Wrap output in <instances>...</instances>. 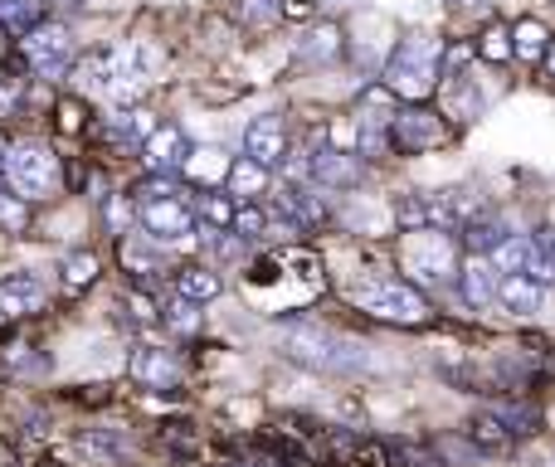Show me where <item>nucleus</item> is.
<instances>
[{
    "label": "nucleus",
    "instance_id": "obj_27",
    "mask_svg": "<svg viewBox=\"0 0 555 467\" xmlns=\"http://www.w3.org/2000/svg\"><path fill=\"white\" fill-rule=\"evenodd\" d=\"M98 273H103V263H98V254H88V248H68V254L59 258V277H64L68 293H83V287H93Z\"/></svg>",
    "mask_w": 555,
    "mask_h": 467
},
{
    "label": "nucleus",
    "instance_id": "obj_14",
    "mask_svg": "<svg viewBox=\"0 0 555 467\" xmlns=\"http://www.w3.org/2000/svg\"><path fill=\"white\" fill-rule=\"evenodd\" d=\"M127 375H132L142 390H171L181 380V355L166 351V346H137L132 361H127Z\"/></svg>",
    "mask_w": 555,
    "mask_h": 467
},
{
    "label": "nucleus",
    "instance_id": "obj_1",
    "mask_svg": "<svg viewBox=\"0 0 555 467\" xmlns=\"http://www.w3.org/2000/svg\"><path fill=\"white\" fill-rule=\"evenodd\" d=\"M439 59H443V39L439 35H400V44L390 49L380 68V83L390 88L400 103H429L439 93Z\"/></svg>",
    "mask_w": 555,
    "mask_h": 467
},
{
    "label": "nucleus",
    "instance_id": "obj_12",
    "mask_svg": "<svg viewBox=\"0 0 555 467\" xmlns=\"http://www.w3.org/2000/svg\"><path fill=\"white\" fill-rule=\"evenodd\" d=\"M49 302V287L35 273H5L0 277V322H25L39 316Z\"/></svg>",
    "mask_w": 555,
    "mask_h": 467
},
{
    "label": "nucleus",
    "instance_id": "obj_38",
    "mask_svg": "<svg viewBox=\"0 0 555 467\" xmlns=\"http://www.w3.org/2000/svg\"><path fill=\"white\" fill-rule=\"evenodd\" d=\"M54 117H59V132H64V137H83V98H78V93H68V98H59V103H54Z\"/></svg>",
    "mask_w": 555,
    "mask_h": 467
},
{
    "label": "nucleus",
    "instance_id": "obj_16",
    "mask_svg": "<svg viewBox=\"0 0 555 467\" xmlns=\"http://www.w3.org/2000/svg\"><path fill=\"white\" fill-rule=\"evenodd\" d=\"M171 283H176V297H185V302H195V307L215 302V297L224 293V277H220V268H215V263H181V268H171Z\"/></svg>",
    "mask_w": 555,
    "mask_h": 467
},
{
    "label": "nucleus",
    "instance_id": "obj_8",
    "mask_svg": "<svg viewBox=\"0 0 555 467\" xmlns=\"http://www.w3.org/2000/svg\"><path fill=\"white\" fill-rule=\"evenodd\" d=\"M404 268L424 277H453L459 273V254H453V238L443 230H414L404 234Z\"/></svg>",
    "mask_w": 555,
    "mask_h": 467
},
{
    "label": "nucleus",
    "instance_id": "obj_37",
    "mask_svg": "<svg viewBox=\"0 0 555 467\" xmlns=\"http://www.w3.org/2000/svg\"><path fill=\"white\" fill-rule=\"evenodd\" d=\"M162 443L171 453H181V458H195L201 453V439H195V429L185 419H171V424H162Z\"/></svg>",
    "mask_w": 555,
    "mask_h": 467
},
{
    "label": "nucleus",
    "instance_id": "obj_5",
    "mask_svg": "<svg viewBox=\"0 0 555 467\" xmlns=\"http://www.w3.org/2000/svg\"><path fill=\"white\" fill-rule=\"evenodd\" d=\"M459 127L429 103H400V113L390 117V146L395 156H429V152H443L453 146Z\"/></svg>",
    "mask_w": 555,
    "mask_h": 467
},
{
    "label": "nucleus",
    "instance_id": "obj_31",
    "mask_svg": "<svg viewBox=\"0 0 555 467\" xmlns=\"http://www.w3.org/2000/svg\"><path fill=\"white\" fill-rule=\"evenodd\" d=\"M492 414H498V424L512 433V439H521V433H537V429H541V410H537V404H527V400H517V404H492Z\"/></svg>",
    "mask_w": 555,
    "mask_h": 467
},
{
    "label": "nucleus",
    "instance_id": "obj_18",
    "mask_svg": "<svg viewBox=\"0 0 555 467\" xmlns=\"http://www.w3.org/2000/svg\"><path fill=\"white\" fill-rule=\"evenodd\" d=\"M541 302H546V283H537V277H527V273H502L498 277V307H507L512 316L541 312Z\"/></svg>",
    "mask_w": 555,
    "mask_h": 467
},
{
    "label": "nucleus",
    "instance_id": "obj_6",
    "mask_svg": "<svg viewBox=\"0 0 555 467\" xmlns=\"http://www.w3.org/2000/svg\"><path fill=\"white\" fill-rule=\"evenodd\" d=\"M74 54H78V44L68 35V25H59V20H39L29 35H20V59L39 78H64L74 68Z\"/></svg>",
    "mask_w": 555,
    "mask_h": 467
},
{
    "label": "nucleus",
    "instance_id": "obj_39",
    "mask_svg": "<svg viewBox=\"0 0 555 467\" xmlns=\"http://www.w3.org/2000/svg\"><path fill=\"white\" fill-rule=\"evenodd\" d=\"M103 224H107V234L122 238L127 224H132V195H127V191L107 195V200H103Z\"/></svg>",
    "mask_w": 555,
    "mask_h": 467
},
{
    "label": "nucleus",
    "instance_id": "obj_44",
    "mask_svg": "<svg viewBox=\"0 0 555 467\" xmlns=\"http://www.w3.org/2000/svg\"><path fill=\"white\" fill-rule=\"evenodd\" d=\"M5 152H10V137H5V132H0V161H5Z\"/></svg>",
    "mask_w": 555,
    "mask_h": 467
},
{
    "label": "nucleus",
    "instance_id": "obj_28",
    "mask_svg": "<svg viewBox=\"0 0 555 467\" xmlns=\"http://www.w3.org/2000/svg\"><path fill=\"white\" fill-rule=\"evenodd\" d=\"M488 263L498 268V273H531V234H517V230H512V234L488 254Z\"/></svg>",
    "mask_w": 555,
    "mask_h": 467
},
{
    "label": "nucleus",
    "instance_id": "obj_26",
    "mask_svg": "<svg viewBox=\"0 0 555 467\" xmlns=\"http://www.w3.org/2000/svg\"><path fill=\"white\" fill-rule=\"evenodd\" d=\"M122 453H127V443H122V433H113V429L78 433V458L93 463V467H117L122 463Z\"/></svg>",
    "mask_w": 555,
    "mask_h": 467
},
{
    "label": "nucleus",
    "instance_id": "obj_24",
    "mask_svg": "<svg viewBox=\"0 0 555 467\" xmlns=\"http://www.w3.org/2000/svg\"><path fill=\"white\" fill-rule=\"evenodd\" d=\"M224 176H230V156L220 152V146H191V156H185L181 166V181L191 185H224Z\"/></svg>",
    "mask_w": 555,
    "mask_h": 467
},
{
    "label": "nucleus",
    "instance_id": "obj_32",
    "mask_svg": "<svg viewBox=\"0 0 555 467\" xmlns=\"http://www.w3.org/2000/svg\"><path fill=\"white\" fill-rule=\"evenodd\" d=\"M230 234H240L244 244H259V238H269V210H263L259 200L240 205V210H234V224H230Z\"/></svg>",
    "mask_w": 555,
    "mask_h": 467
},
{
    "label": "nucleus",
    "instance_id": "obj_4",
    "mask_svg": "<svg viewBox=\"0 0 555 467\" xmlns=\"http://www.w3.org/2000/svg\"><path fill=\"white\" fill-rule=\"evenodd\" d=\"M351 302L361 307L365 316L375 322H390V326H429L434 322V307L410 277H375V283H361L351 293Z\"/></svg>",
    "mask_w": 555,
    "mask_h": 467
},
{
    "label": "nucleus",
    "instance_id": "obj_19",
    "mask_svg": "<svg viewBox=\"0 0 555 467\" xmlns=\"http://www.w3.org/2000/svg\"><path fill=\"white\" fill-rule=\"evenodd\" d=\"M269 185H273V171H263L259 161H249V156H234V161H230V176H224V195H230L234 205L259 200Z\"/></svg>",
    "mask_w": 555,
    "mask_h": 467
},
{
    "label": "nucleus",
    "instance_id": "obj_13",
    "mask_svg": "<svg viewBox=\"0 0 555 467\" xmlns=\"http://www.w3.org/2000/svg\"><path fill=\"white\" fill-rule=\"evenodd\" d=\"M278 210L297 224V230H322L332 220V200H326L322 185H293L283 181V195H278Z\"/></svg>",
    "mask_w": 555,
    "mask_h": 467
},
{
    "label": "nucleus",
    "instance_id": "obj_35",
    "mask_svg": "<svg viewBox=\"0 0 555 467\" xmlns=\"http://www.w3.org/2000/svg\"><path fill=\"white\" fill-rule=\"evenodd\" d=\"M240 20L249 29H273L283 20V0H240Z\"/></svg>",
    "mask_w": 555,
    "mask_h": 467
},
{
    "label": "nucleus",
    "instance_id": "obj_43",
    "mask_svg": "<svg viewBox=\"0 0 555 467\" xmlns=\"http://www.w3.org/2000/svg\"><path fill=\"white\" fill-rule=\"evenodd\" d=\"M541 68H546V74L555 78V39H551V49H546V59H541Z\"/></svg>",
    "mask_w": 555,
    "mask_h": 467
},
{
    "label": "nucleus",
    "instance_id": "obj_29",
    "mask_svg": "<svg viewBox=\"0 0 555 467\" xmlns=\"http://www.w3.org/2000/svg\"><path fill=\"white\" fill-rule=\"evenodd\" d=\"M44 20V0H0V35H29Z\"/></svg>",
    "mask_w": 555,
    "mask_h": 467
},
{
    "label": "nucleus",
    "instance_id": "obj_34",
    "mask_svg": "<svg viewBox=\"0 0 555 467\" xmlns=\"http://www.w3.org/2000/svg\"><path fill=\"white\" fill-rule=\"evenodd\" d=\"M35 224V205L20 200V195H0V230L5 234H29Z\"/></svg>",
    "mask_w": 555,
    "mask_h": 467
},
{
    "label": "nucleus",
    "instance_id": "obj_17",
    "mask_svg": "<svg viewBox=\"0 0 555 467\" xmlns=\"http://www.w3.org/2000/svg\"><path fill=\"white\" fill-rule=\"evenodd\" d=\"M162 244H137V238H117V263H122V273L132 277V287H152L156 277H166V263L162 254H156Z\"/></svg>",
    "mask_w": 555,
    "mask_h": 467
},
{
    "label": "nucleus",
    "instance_id": "obj_21",
    "mask_svg": "<svg viewBox=\"0 0 555 467\" xmlns=\"http://www.w3.org/2000/svg\"><path fill=\"white\" fill-rule=\"evenodd\" d=\"M156 132V113L152 107H117L107 117V142L113 146H142Z\"/></svg>",
    "mask_w": 555,
    "mask_h": 467
},
{
    "label": "nucleus",
    "instance_id": "obj_2",
    "mask_svg": "<svg viewBox=\"0 0 555 467\" xmlns=\"http://www.w3.org/2000/svg\"><path fill=\"white\" fill-rule=\"evenodd\" d=\"M278 351L293 365H302V371H322V375H346L365 361V351H356L346 336H336L322 322H307V316H293L278 332Z\"/></svg>",
    "mask_w": 555,
    "mask_h": 467
},
{
    "label": "nucleus",
    "instance_id": "obj_7",
    "mask_svg": "<svg viewBox=\"0 0 555 467\" xmlns=\"http://www.w3.org/2000/svg\"><path fill=\"white\" fill-rule=\"evenodd\" d=\"M137 224L146 230L152 244H185L195 238L201 220H195V205L185 195H162V200H142L137 205Z\"/></svg>",
    "mask_w": 555,
    "mask_h": 467
},
{
    "label": "nucleus",
    "instance_id": "obj_9",
    "mask_svg": "<svg viewBox=\"0 0 555 467\" xmlns=\"http://www.w3.org/2000/svg\"><path fill=\"white\" fill-rule=\"evenodd\" d=\"M312 185L322 191H356L365 181V161L356 152H336V146H312Z\"/></svg>",
    "mask_w": 555,
    "mask_h": 467
},
{
    "label": "nucleus",
    "instance_id": "obj_33",
    "mask_svg": "<svg viewBox=\"0 0 555 467\" xmlns=\"http://www.w3.org/2000/svg\"><path fill=\"white\" fill-rule=\"evenodd\" d=\"M234 210H240V205H234L224 191H205L201 205H195V220H205L210 230H230V224H234Z\"/></svg>",
    "mask_w": 555,
    "mask_h": 467
},
{
    "label": "nucleus",
    "instance_id": "obj_10",
    "mask_svg": "<svg viewBox=\"0 0 555 467\" xmlns=\"http://www.w3.org/2000/svg\"><path fill=\"white\" fill-rule=\"evenodd\" d=\"M287 152H293V146H287V122L278 113H263V117H254V122L244 127V156L259 161L263 171H278Z\"/></svg>",
    "mask_w": 555,
    "mask_h": 467
},
{
    "label": "nucleus",
    "instance_id": "obj_3",
    "mask_svg": "<svg viewBox=\"0 0 555 467\" xmlns=\"http://www.w3.org/2000/svg\"><path fill=\"white\" fill-rule=\"evenodd\" d=\"M0 176H5L10 195H20V200H29V205L59 195V185H64L54 146L39 142V137H20V142H10L5 161H0Z\"/></svg>",
    "mask_w": 555,
    "mask_h": 467
},
{
    "label": "nucleus",
    "instance_id": "obj_41",
    "mask_svg": "<svg viewBox=\"0 0 555 467\" xmlns=\"http://www.w3.org/2000/svg\"><path fill=\"white\" fill-rule=\"evenodd\" d=\"M162 316H166V326H176V332H195V326H201V312H195V302H185V297Z\"/></svg>",
    "mask_w": 555,
    "mask_h": 467
},
{
    "label": "nucleus",
    "instance_id": "obj_30",
    "mask_svg": "<svg viewBox=\"0 0 555 467\" xmlns=\"http://www.w3.org/2000/svg\"><path fill=\"white\" fill-rule=\"evenodd\" d=\"M473 54H478L482 64H498V68L512 64V25H498V20H492V25L473 39Z\"/></svg>",
    "mask_w": 555,
    "mask_h": 467
},
{
    "label": "nucleus",
    "instance_id": "obj_15",
    "mask_svg": "<svg viewBox=\"0 0 555 467\" xmlns=\"http://www.w3.org/2000/svg\"><path fill=\"white\" fill-rule=\"evenodd\" d=\"M453 277H459V293H463V302H468V307H478V312H482V307L498 302V277L502 273L488 263V254H468Z\"/></svg>",
    "mask_w": 555,
    "mask_h": 467
},
{
    "label": "nucleus",
    "instance_id": "obj_20",
    "mask_svg": "<svg viewBox=\"0 0 555 467\" xmlns=\"http://www.w3.org/2000/svg\"><path fill=\"white\" fill-rule=\"evenodd\" d=\"M341 54H346V35H341V25H332V20L312 25L302 39H297V59H302V64H336Z\"/></svg>",
    "mask_w": 555,
    "mask_h": 467
},
{
    "label": "nucleus",
    "instance_id": "obj_40",
    "mask_svg": "<svg viewBox=\"0 0 555 467\" xmlns=\"http://www.w3.org/2000/svg\"><path fill=\"white\" fill-rule=\"evenodd\" d=\"M127 307H132V322L137 326H156V322H162V307H156L152 287H127Z\"/></svg>",
    "mask_w": 555,
    "mask_h": 467
},
{
    "label": "nucleus",
    "instance_id": "obj_22",
    "mask_svg": "<svg viewBox=\"0 0 555 467\" xmlns=\"http://www.w3.org/2000/svg\"><path fill=\"white\" fill-rule=\"evenodd\" d=\"M507 234H512V224L502 220L498 210H482L459 230V244H463V254H492Z\"/></svg>",
    "mask_w": 555,
    "mask_h": 467
},
{
    "label": "nucleus",
    "instance_id": "obj_23",
    "mask_svg": "<svg viewBox=\"0 0 555 467\" xmlns=\"http://www.w3.org/2000/svg\"><path fill=\"white\" fill-rule=\"evenodd\" d=\"M463 439H468L478 453H488V458H502V453H512V443H517V439H512V433L498 424V414H492V410H478V414H473V419L463 424Z\"/></svg>",
    "mask_w": 555,
    "mask_h": 467
},
{
    "label": "nucleus",
    "instance_id": "obj_45",
    "mask_svg": "<svg viewBox=\"0 0 555 467\" xmlns=\"http://www.w3.org/2000/svg\"><path fill=\"white\" fill-rule=\"evenodd\" d=\"M0 181H5V176H0Z\"/></svg>",
    "mask_w": 555,
    "mask_h": 467
},
{
    "label": "nucleus",
    "instance_id": "obj_25",
    "mask_svg": "<svg viewBox=\"0 0 555 467\" xmlns=\"http://www.w3.org/2000/svg\"><path fill=\"white\" fill-rule=\"evenodd\" d=\"M546 49H551V29L541 25L537 15H527V20L512 25V59H517V64H541Z\"/></svg>",
    "mask_w": 555,
    "mask_h": 467
},
{
    "label": "nucleus",
    "instance_id": "obj_11",
    "mask_svg": "<svg viewBox=\"0 0 555 467\" xmlns=\"http://www.w3.org/2000/svg\"><path fill=\"white\" fill-rule=\"evenodd\" d=\"M185 156H191V137L176 122H156V132L142 142V161L152 176H181Z\"/></svg>",
    "mask_w": 555,
    "mask_h": 467
},
{
    "label": "nucleus",
    "instance_id": "obj_36",
    "mask_svg": "<svg viewBox=\"0 0 555 467\" xmlns=\"http://www.w3.org/2000/svg\"><path fill=\"white\" fill-rule=\"evenodd\" d=\"M468 59H478L473 54V39H453V44H443V59H439V83H453V78L468 68Z\"/></svg>",
    "mask_w": 555,
    "mask_h": 467
},
{
    "label": "nucleus",
    "instance_id": "obj_42",
    "mask_svg": "<svg viewBox=\"0 0 555 467\" xmlns=\"http://www.w3.org/2000/svg\"><path fill=\"white\" fill-rule=\"evenodd\" d=\"M283 20H312V0H283Z\"/></svg>",
    "mask_w": 555,
    "mask_h": 467
}]
</instances>
